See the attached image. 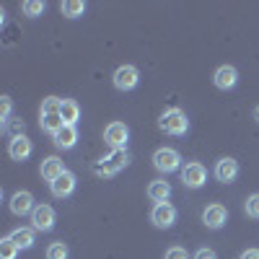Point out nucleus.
I'll use <instances>...</instances> for the list:
<instances>
[{"mask_svg":"<svg viewBox=\"0 0 259 259\" xmlns=\"http://www.w3.org/2000/svg\"><path fill=\"white\" fill-rule=\"evenodd\" d=\"M158 127L163 130L166 135H187L189 130V119L182 109H166L158 119Z\"/></svg>","mask_w":259,"mask_h":259,"instance_id":"f257e3e1","label":"nucleus"},{"mask_svg":"<svg viewBox=\"0 0 259 259\" xmlns=\"http://www.w3.org/2000/svg\"><path fill=\"white\" fill-rule=\"evenodd\" d=\"M127 161H130L127 150H124V148H114L106 158H101V163H96V166H94V171H96L99 177H114L119 168H124V166H127Z\"/></svg>","mask_w":259,"mask_h":259,"instance_id":"f03ea898","label":"nucleus"},{"mask_svg":"<svg viewBox=\"0 0 259 259\" xmlns=\"http://www.w3.org/2000/svg\"><path fill=\"white\" fill-rule=\"evenodd\" d=\"M153 166L161 171V174H174V171L182 168V156L174 148H161L153 153Z\"/></svg>","mask_w":259,"mask_h":259,"instance_id":"7ed1b4c3","label":"nucleus"},{"mask_svg":"<svg viewBox=\"0 0 259 259\" xmlns=\"http://www.w3.org/2000/svg\"><path fill=\"white\" fill-rule=\"evenodd\" d=\"M205 179H207V171H205V166L197 163V161H192V163H187V166L182 168V182H184V187H189V189H200V187L205 184Z\"/></svg>","mask_w":259,"mask_h":259,"instance_id":"20e7f679","label":"nucleus"},{"mask_svg":"<svg viewBox=\"0 0 259 259\" xmlns=\"http://www.w3.org/2000/svg\"><path fill=\"white\" fill-rule=\"evenodd\" d=\"M150 221H153L156 228H171L177 223V207L171 202H161L153 207V212H150Z\"/></svg>","mask_w":259,"mask_h":259,"instance_id":"39448f33","label":"nucleus"},{"mask_svg":"<svg viewBox=\"0 0 259 259\" xmlns=\"http://www.w3.org/2000/svg\"><path fill=\"white\" fill-rule=\"evenodd\" d=\"M138 80H140V73L133 65H122V68L114 70V85L119 91H133L138 85Z\"/></svg>","mask_w":259,"mask_h":259,"instance_id":"423d86ee","label":"nucleus"},{"mask_svg":"<svg viewBox=\"0 0 259 259\" xmlns=\"http://www.w3.org/2000/svg\"><path fill=\"white\" fill-rule=\"evenodd\" d=\"M127 138H130V130H127L124 122H112V124H106V130H104V140L109 143L112 148H124Z\"/></svg>","mask_w":259,"mask_h":259,"instance_id":"0eeeda50","label":"nucleus"},{"mask_svg":"<svg viewBox=\"0 0 259 259\" xmlns=\"http://www.w3.org/2000/svg\"><path fill=\"white\" fill-rule=\"evenodd\" d=\"M226 221H228V210H226L223 205H218V202H215V205H207L205 212H202V223H205L207 228H212V231L223 228Z\"/></svg>","mask_w":259,"mask_h":259,"instance_id":"6e6552de","label":"nucleus"},{"mask_svg":"<svg viewBox=\"0 0 259 259\" xmlns=\"http://www.w3.org/2000/svg\"><path fill=\"white\" fill-rule=\"evenodd\" d=\"M31 223L36 231H52L55 226V210L50 205H36L31 212Z\"/></svg>","mask_w":259,"mask_h":259,"instance_id":"1a4fd4ad","label":"nucleus"},{"mask_svg":"<svg viewBox=\"0 0 259 259\" xmlns=\"http://www.w3.org/2000/svg\"><path fill=\"white\" fill-rule=\"evenodd\" d=\"M236 177H239V161H236V158H221L218 163H215V179H218V182L228 184Z\"/></svg>","mask_w":259,"mask_h":259,"instance_id":"9d476101","label":"nucleus"},{"mask_svg":"<svg viewBox=\"0 0 259 259\" xmlns=\"http://www.w3.org/2000/svg\"><path fill=\"white\" fill-rule=\"evenodd\" d=\"M212 80H215V85H218L221 91H228V89H233V85L239 83V73H236L233 65H221V68L215 70Z\"/></svg>","mask_w":259,"mask_h":259,"instance_id":"9b49d317","label":"nucleus"},{"mask_svg":"<svg viewBox=\"0 0 259 259\" xmlns=\"http://www.w3.org/2000/svg\"><path fill=\"white\" fill-rule=\"evenodd\" d=\"M52 138H55V145H57V148L70 150V148L75 145V140H78V130H75V124H62Z\"/></svg>","mask_w":259,"mask_h":259,"instance_id":"f8f14e48","label":"nucleus"},{"mask_svg":"<svg viewBox=\"0 0 259 259\" xmlns=\"http://www.w3.org/2000/svg\"><path fill=\"white\" fill-rule=\"evenodd\" d=\"M65 171H68V168H65L62 166V161L60 158H55V156H50V158H45V161H41V179H45V182H55V179H60L62 174H65Z\"/></svg>","mask_w":259,"mask_h":259,"instance_id":"ddd939ff","label":"nucleus"},{"mask_svg":"<svg viewBox=\"0 0 259 259\" xmlns=\"http://www.w3.org/2000/svg\"><path fill=\"white\" fill-rule=\"evenodd\" d=\"M8 153L13 161H26L31 156V140L26 135H21V138H13L11 145H8Z\"/></svg>","mask_w":259,"mask_h":259,"instance_id":"4468645a","label":"nucleus"},{"mask_svg":"<svg viewBox=\"0 0 259 259\" xmlns=\"http://www.w3.org/2000/svg\"><path fill=\"white\" fill-rule=\"evenodd\" d=\"M50 189H52L55 197H68V194H73V189H75V174L65 171L60 179H55V182L50 184Z\"/></svg>","mask_w":259,"mask_h":259,"instance_id":"2eb2a0df","label":"nucleus"},{"mask_svg":"<svg viewBox=\"0 0 259 259\" xmlns=\"http://www.w3.org/2000/svg\"><path fill=\"white\" fill-rule=\"evenodd\" d=\"M34 197H31V192H16L13 194V200H11V210L16 215H29L34 212Z\"/></svg>","mask_w":259,"mask_h":259,"instance_id":"dca6fc26","label":"nucleus"},{"mask_svg":"<svg viewBox=\"0 0 259 259\" xmlns=\"http://www.w3.org/2000/svg\"><path fill=\"white\" fill-rule=\"evenodd\" d=\"M148 197L153 200L156 205L168 202V197H171V184H168V182H150V187H148Z\"/></svg>","mask_w":259,"mask_h":259,"instance_id":"f3484780","label":"nucleus"},{"mask_svg":"<svg viewBox=\"0 0 259 259\" xmlns=\"http://www.w3.org/2000/svg\"><path fill=\"white\" fill-rule=\"evenodd\" d=\"M60 117H62L65 124H75V122L80 119V106H78V101H73V99H62Z\"/></svg>","mask_w":259,"mask_h":259,"instance_id":"a211bd4d","label":"nucleus"},{"mask_svg":"<svg viewBox=\"0 0 259 259\" xmlns=\"http://www.w3.org/2000/svg\"><path fill=\"white\" fill-rule=\"evenodd\" d=\"M8 239H11L18 249H31V246H34V231H31V228H16Z\"/></svg>","mask_w":259,"mask_h":259,"instance_id":"6ab92c4d","label":"nucleus"},{"mask_svg":"<svg viewBox=\"0 0 259 259\" xmlns=\"http://www.w3.org/2000/svg\"><path fill=\"white\" fill-rule=\"evenodd\" d=\"M60 11H62V16H68V18H78V16H83L85 3L83 0H65V3L60 6Z\"/></svg>","mask_w":259,"mask_h":259,"instance_id":"aec40b11","label":"nucleus"},{"mask_svg":"<svg viewBox=\"0 0 259 259\" xmlns=\"http://www.w3.org/2000/svg\"><path fill=\"white\" fill-rule=\"evenodd\" d=\"M39 124H41V130H45V133L55 135V133H57V130H60L65 122H62V117H60V114H41Z\"/></svg>","mask_w":259,"mask_h":259,"instance_id":"412c9836","label":"nucleus"},{"mask_svg":"<svg viewBox=\"0 0 259 259\" xmlns=\"http://www.w3.org/2000/svg\"><path fill=\"white\" fill-rule=\"evenodd\" d=\"M60 109H62V99L57 96H50L41 101V114H60Z\"/></svg>","mask_w":259,"mask_h":259,"instance_id":"4be33fe9","label":"nucleus"},{"mask_svg":"<svg viewBox=\"0 0 259 259\" xmlns=\"http://www.w3.org/2000/svg\"><path fill=\"white\" fill-rule=\"evenodd\" d=\"M47 259H68V246H65L62 241L50 244V249H47Z\"/></svg>","mask_w":259,"mask_h":259,"instance_id":"5701e85b","label":"nucleus"},{"mask_svg":"<svg viewBox=\"0 0 259 259\" xmlns=\"http://www.w3.org/2000/svg\"><path fill=\"white\" fill-rule=\"evenodd\" d=\"M21 8H24V13H26V16H31V18L45 13V3H41V0H26V3L21 6Z\"/></svg>","mask_w":259,"mask_h":259,"instance_id":"b1692460","label":"nucleus"},{"mask_svg":"<svg viewBox=\"0 0 259 259\" xmlns=\"http://www.w3.org/2000/svg\"><path fill=\"white\" fill-rule=\"evenodd\" d=\"M16 254H18V246L11 239L0 241V256H3V259H16Z\"/></svg>","mask_w":259,"mask_h":259,"instance_id":"393cba45","label":"nucleus"},{"mask_svg":"<svg viewBox=\"0 0 259 259\" xmlns=\"http://www.w3.org/2000/svg\"><path fill=\"white\" fill-rule=\"evenodd\" d=\"M6 133L11 138H21V135H24V122H21V119H8L6 122Z\"/></svg>","mask_w":259,"mask_h":259,"instance_id":"a878e982","label":"nucleus"},{"mask_svg":"<svg viewBox=\"0 0 259 259\" xmlns=\"http://www.w3.org/2000/svg\"><path fill=\"white\" fill-rule=\"evenodd\" d=\"M246 215L249 218H259V194H251L246 200Z\"/></svg>","mask_w":259,"mask_h":259,"instance_id":"bb28decb","label":"nucleus"},{"mask_svg":"<svg viewBox=\"0 0 259 259\" xmlns=\"http://www.w3.org/2000/svg\"><path fill=\"white\" fill-rule=\"evenodd\" d=\"M0 119H3V122L11 119V99H8V96L0 99Z\"/></svg>","mask_w":259,"mask_h":259,"instance_id":"cd10ccee","label":"nucleus"},{"mask_svg":"<svg viewBox=\"0 0 259 259\" xmlns=\"http://www.w3.org/2000/svg\"><path fill=\"white\" fill-rule=\"evenodd\" d=\"M163 259H187V251H184L182 246H171V249L166 251Z\"/></svg>","mask_w":259,"mask_h":259,"instance_id":"c85d7f7f","label":"nucleus"},{"mask_svg":"<svg viewBox=\"0 0 259 259\" xmlns=\"http://www.w3.org/2000/svg\"><path fill=\"white\" fill-rule=\"evenodd\" d=\"M192 259H218V256H215V251H212V249H197Z\"/></svg>","mask_w":259,"mask_h":259,"instance_id":"c756f323","label":"nucleus"},{"mask_svg":"<svg viewBox=\"0 0 259 259\" xmlns=\"http://www.w3.org/2000/svg\"><path fill=\"white\" fill-rule=\"evenodd\" d=\"M241 259H259V249H246L241 254Z\"/></svg>","mask_w":259,"mask_h":259,"instance_id":"7c9ffc66","label":"nucleus"},{"mask_svg":"<svg viewBox=\"0 0 259 259\" xmlns=\"http://www.w3.org/2000/svg\"><path fill=\"white\" fill-rule=\"evenodd\" d=\"M254 117H256V122H259V106H256V109H254Z\"/></svg>","mask_w":259,"mask_h":259,"instance_id":"2f4dec72","label":"nucleus"}]
</instances>
